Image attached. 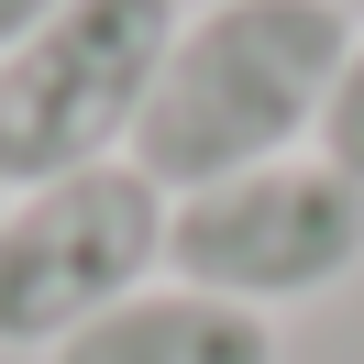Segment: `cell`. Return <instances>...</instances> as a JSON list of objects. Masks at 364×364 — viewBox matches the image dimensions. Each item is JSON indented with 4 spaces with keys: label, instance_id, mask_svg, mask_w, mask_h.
<instances>
[{
    "label": "cell",
    "instance_id": "cell-1",
    "mask_svg": "<svg viewBox=\"0 0 364 364\" xmlns=\"http://www.w3.org/2000/svg\"><path fill=\"white\" fill-rule=\"evenodd\" d=\"M353 33L364 23L342 0H199L133 122V166L166 199H188V188L243 177V166L309 155Z\"/></svg>",
    "mask_w": 364,
    "mask_h": 364
},
{
    "label": "cell",
    "instance_id": "cell-2",
    "mask_svg": "<svg viewBox=\"0 0 364 364\" xmlns=\"http://www.w3.org/2000/svg\"><path fill=\"white\" fill-rule=\"evenodd\" d=\"M188 0H55L33 45L0 55V199L133 155Z\"/></svg>",
    "mask_w": 364,
    "mask_h": 364
},
{
    "label": "cell",
    "instance_id": "cell-3",
    "mask_svg": "<svg viewBox=\"0 0 364 364\" xmlns=\"http://www.w3.org/2000/svg\"><path fill=\"white\" fill-rule=\"evenodd\" d=\"M353 265H364V188L320 144L166 199V276L199 298H232L254 320L298 309V298H331Z\"/></svg>",
    "mask_w": 364,
    "mask_h": 364
},
{
    "label": "cell",
    "instance_id": "cell-4",
    "mask_svg": "<svg viewBox=\"0 0 364 364\" xmlns=\"http://www.w3.org/2000/svg\"><path fill=\"white\" fill-rule=\"evenodd\" d=\"M166 276V188L133 155L0 199V353H55Z\"/></svg>",
    "mask_w": 364,
    "mask_h": 364
},
{
    "label": "cell",
    "instance_id": "cell-5",
    "mask_svg": "<svg viewBox=\"0 0 364 364\" xmlns=\"http://www.w3.org/2000/svg\"><path fill=\"white\" fill-rule=\"evenodd\" d=\"M287 342H276V320L232 309V298H199L177 287V276H155L144 298H122V309H100L77 342H55L45 364H276Z\"/></svg>",
    "mask_w": 364,
    "mask_h": 364
},
{
    "label": "cell",
    "instance_id": "cell-6",
    "mask_svg": "<svg viewBox=\"0 0 364 364\" xmlns=\"http://www.w3.org/2000/svg\"><path fill=\"white\" fill-rule=\"evenodd\" d=\"M320 155H331L342 177L364 188V33H353V55H342V89H331V111H320Z\"/></svg>",
    "mask_w": 364,
    "mask_h": 364
},
{
    "label": "cell",
    "instance_id": "cell-7",
    "mask_svg": "<svg viewBox=\"0 0 364 364\" xmlns=\"http://www.w3.org/2000/svg\"><path fill=\"white\" fill-rule=\"evenodd\" d=\"M45 11H55V0H0V55L33 45V33H45Z\"/></svg>",
    "mask_w": 364,
    "mask_h": 364
}]
</instances>
